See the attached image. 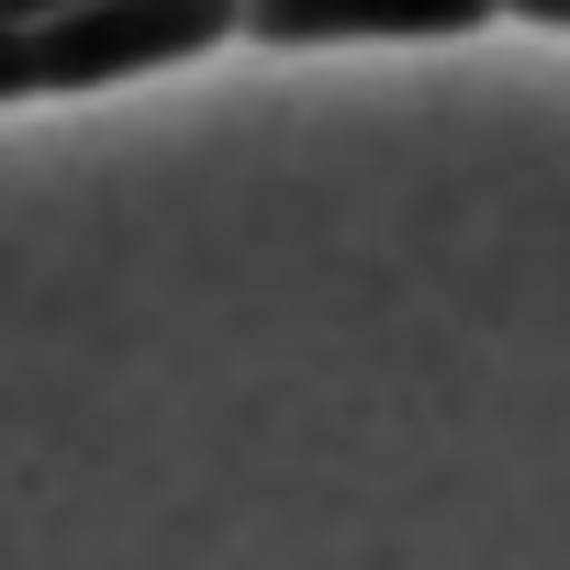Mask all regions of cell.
Masks as SVG:
<instances>
[{"label":"cell","instance_id":"cell-1","mask_svg":"<svg viewBox=\"0 0 570 570\" xmlns=\"http://www.w3.org/2000/svg\"><path fill=\"white\" fill-rule=\"evenodd\" d=\"M23 35H35V90H112L235 46V0H112V12H57Z\"/></svg>","mask_w":570,"mask_h":570},{"label":"cell","instance_id":"cell-2","mask_svg":"<svg viewBox=\"0 0 570 570\" xmlns=\"http://www.w3.org/2000/svg\"><path fill=\"white\" fill-rule=\"evenodd\" d=\"M503 0H235L257 46H347V35H481Z\"/></svg>","mask_w":570,"mask_h":570},{"label":"cell","instance_id":"cell-3","mask_svg":"<svg viewBox=\"0 0 570 570\" xmlns=\"http://www.w3.org/2000/svg\"><path fill=\"white\" fill-rule=\"evenodd\" d=\"M0 101H35V35L0 23Z\"/></svg>","mask_w":570,"mask_h":570},{"label":"cell","instance_id":"cell-4","mask_svg":"<svg viewBox=\"0 0 570 570\" xmlns=\"http://www.w3.org/2000/svg\"><path fill=\"white\" fill-rule=\"evenodd\" d=\"M503 12H514V23H559V35H570V0H503Z\"/></svg>","mask_w":570,"mask_h":570}]
</instances>
